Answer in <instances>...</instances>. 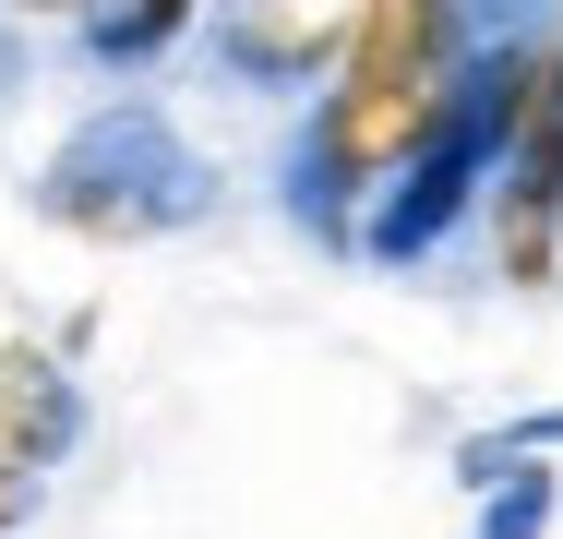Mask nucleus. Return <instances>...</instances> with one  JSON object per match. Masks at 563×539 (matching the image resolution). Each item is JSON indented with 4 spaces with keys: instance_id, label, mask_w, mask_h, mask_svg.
Wrapping results in <instances>:
<instances>
[{
    "instance_id": "0eeeda50",
    "label": "nucleus",
    "mask_w": 563,
    "mask_h": 539,
    "mask_svg": "<svg viewBox=\"0 0 563 539\" xmlns=\"http://www.w3.org/2000/svg\"><path fill=\"white\" fill-rule=\"evenodd\" d=\"M12 516H24V492H12V480H0V528H12Z\"/></svg>"
},
{
    "instance_id": "7ed1b4c3",
    "label": "nucleus",
    "mask_w": 563,
    "mask_h": 539,
    "mask_svg": "<svg viewBox=\"0 0 563 539\" xmlns=\"http://www.w3.org/2000/svg\"><path fill=\"white\" fill-rule=\"evenodd\" d=\"M73 431H85L73 372H60L48 348H0V480H12V492H36V468H60V455H73Z\"/></svg>"
},
{
    "instance_id": "39448f33",
    "label": "nucleus",
    "mask_w": 563,
    "mask_h": 539,
    "mask_svg": "<svg viewBox=\"0 0 563 539\" xmlns=\"http://www.w3.org/2000/svg\"><path fill=\"white\" fill-rule=\"evenodd\" d=\"M563 504V468H516L504 492H492V516H479V539H540Z\"/></svg>"
},
{
    "instance_id": "20e7f679",
    "label": "nucleus",
    "mask_w": 563,
    "mask_h": 539,
    "mask_svg": "<svg viewBox=\"0 0 563 539\" xmlns=\"http://www.w3.org/2000/svg\"><path fill=\"white\" fill-rule=\"evenodd\" d=\"M217 48L240 73H312L347 61V12H217Z\"/></svg>"
},
{
    "instance_id": "f257e3e1",
    "label": "nucleus",
    "mask_w": 563,
    "mask_h": 539,
    "mask_svg": "<svg viewBox=\"0 0 563 539\" xmlns=\"http://www.w3.org/2000/svg\"><path fill=\"white\" fill-rule=\"evenodd\" d=\"M467 97V12L444 0H384L347 12V73L324 85L312 156H300V216L347 240V193H384Z\"/></svg>"
},
{
    "instance_id": "423d86ee",
    "label": "nucleus",
    "mask_w": 563,
    "mask_h": 539,
    "mask_svg": "<svg viewBox=\"0 0 563 539\" xmlns=\"http://www.w3.org/2000/svg\"><path fill=\"white\" fill-rule=\"evenodd\" d=\"M180 24H192L180 0H156V12H97V24H85V48H109V61H144V48H168Z\"/></svg>"
},
{
    "instance_id": "f03ea898",
    "label": "nucleus",
    "mask_w": 563,
    "mask_h": 539,
    "mask_svg": "<svg viewBox=\"0 0 563 539\" xmlns=\"http://www.w3.org/2000/svg\"><path fill=\"white\" fill-rule=\"evenodd\" d=\"M36 205L60 216V228H97V240H144V228H180V216H205V156L168 132V120H144V108H109L60 168H48V193Z\"/></svg>"
}]
</instances>
